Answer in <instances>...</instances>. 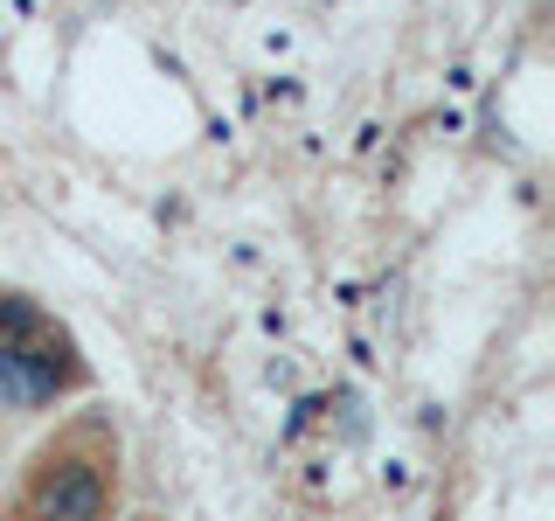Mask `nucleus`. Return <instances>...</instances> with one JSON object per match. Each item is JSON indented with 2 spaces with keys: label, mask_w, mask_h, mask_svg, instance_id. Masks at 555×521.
Instances as JSON below:
<instances>
[{
  "label": "nucleus",
  "mask_w": 555,
  "mask_h": 521,
  "mask_svg": "<svg viewBox=\"0 0 555 521\" xmlns=\"http://www.w3.org/2000/svg\"><path fill=\"white\" fill-rule=\"evenodd\" d=\"M77 376H83V361H77V347H69V334H56V327H42L28 347L0 341V410H42V404H56Z\"/></svg>",
  "instance_id": "f257e3e1"
},
{
  "label": "nucleus",
  "mask_w": 555,
  "mask_h": 521,
  "mask_svg": "<svg viewBox=\"0 0 555 521\" xmlns=\"http://www.w3.org/2000/svg\"><path fill=\"white\" fill-rule=\"evenodd\" d=\"M28 514L35 521H104L112 514V473L91 452H49L42 473L28 480Z\"/></svg>",
  "instance_id": "f03ea898"
},
{
  "label": "nucleus",
  "mask_w": 555,
  "mask_h": 521,
  "mask_svg": "<svg viewBox=\"0 0 555 521\" xmlns=\"http://www.w3.org/2000/svg\"><path fill=\"white\" fill-rule=\"evenodd\" d=\"M42 327H49V313L35 306L28 292H0V341H8V347H28Z\"/></svg>",
  "instance_id": "7ed1b4c3"
},
{
  "label": "nucleus",
  "mask_w": 555,
  "mask_h": 521,
  "mask_svg": "<svg viewBox=\"0 0 555 521\" xmlns=\"http://www.w3.org/2000/svg\"><path fill=\"white\" fill-rule=\"evenodd\" d=\"M320 410H326V396H299V404H292V417H285V439H306V431L320 424Z\"/></svg>",
  "instance_id": "20e7f679"
}]
</instances>
